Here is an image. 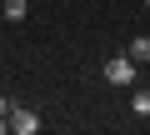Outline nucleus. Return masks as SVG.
<instances>
[{"mask_svg":"<svg viewBox=\"0 0 150 135\" xmlns=\"http://www.w3.org/2000/svg\"><path fill=\"white\" fill-rule=\"evenodd\" d=\"M135 70H140V65H135L130 55H110V60H105V80H110V85H135Z\"/></svg>","mask_w":150,"mask_h":135,"instance_id":"1","label":"nucleus"},{"mask_svg":"<svg viewBox=\"0 0 150 135\" xmlns=\"http://www.w3.org/2000/svg\"><path fill=\"white\" fill-rule=\"evenodd\" d=\"M10 130H15V135H35V130H40V115L25 110V105H15V110H10Z\"/></svg>","mask_w":150,"mask_h":135,"instance_id":"2","label":"nucleus"},{"mask_svg":"<svg viewBox=\"0 0 150 135\" xmlns=\"http://www.w3.org/2000/svg\"><path fill=\"white\" fill-rule=\"evenodd\" d=\"M125 55H130L135 65H145V60H150V35H135V40L125 45Z\"/></svg>","mask_w":150,"mask_h":135,"instance_id":"3","label":"nucleus"},{"mask_svg":"<svg viewBox=\"0 0 150 135\" xmlns=\"http://www.w3.org/2000/svg\"><path fill=\"white\" fill-rule=\"evenodd\" d=\"M130 110H135V115H150V90H135V95H130Z\"/></svg>","mask_w":150,"mask_h":135,"instance_id":"4","label":"nucleus"},{"mask_svg":"<svg viewBox=\"0 0 150 135\" xmlns=\"http://www.w3.org/2000/svg\"><path fill=\"white\" fill-rule=\"evenodd\" d=\"M25 10H30L25 0H5V20H25Z\"/></svg>","mask_w":150,"mask_h":135,"instance_id":"5","label":"nucleus"},{"mask_svg":"<svg viewBox=\"0 0 150 135\" xmlns=\"http://www.w3.org/2000/svg\"><path fill=\"white\" fill-rule=\"evenodd\" d=\"M10 110H15V105H10V100H5V95H0V115H10Z\"/></svg>","mask_w":150,"mask_h":135,"instance_id":"6","label":"nucleus"},{"mask_svg":"<svg viewBox=\"0 0 150 135\" xmlns=\"http://www.w3.org/2000/svg\"><path fill=\"white\" fill-rule=\"evenodd\" d=\"M145 5H150V0H145Z\"/></svg>","mask_w":150,"mask_h":135,"instance_id":"7","label":"nucleus"}]
</instances>
